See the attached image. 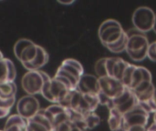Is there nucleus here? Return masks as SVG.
Segmentation results:
<instances>
[{
    "instance_id": "obj_1",
    "label": "nucleus",
    "mask_w": 156,
    "mask_h": 131,
    "mask_svg": "<svg viewBox=\"0 0 156 131\" xmlns=\"http://www.w3.org/2000/svg\"><path fill=\"white\" fill-rule=\"evenodd\" d=\"M126 34L128 36L126 53L130 58L135 62H141L145 59L150 45L147 36L136 28L127 31Z\"/></svg>"
},
{
    "instance_id": "obj_2",
    "label": "nucleus",
    "mask_w": 156,
    "mask_h": 131,
    "mask_svg": "<svg viewBox=\"0 0 156 131\" xmlns=\"http://www.w3.org/2000/svg\"><path fill=\"white\" fill-rule=\"evenodd\" d=\"M51 78L44 71L32 70L27 71L21 79V86L23 90L30 96L41 94L42 88L47 81Z\"/></svg>"
},
{
    "instance_id": "obj_3",
    "label": "nucleus",
    "mask_w": 156,
    "mask_h": 131,
    "mask_svg": "<svg viewBox=\"0 0 156 131\" xmlns=\"http://www.w3.org/2000/svg\"><path fill=\"white\" fill-rule=\"evenodd\" d=\"M71 90L56 77L47 81L42 88L41 95L48 101L60 105Z\"/></svg>"
},
{
    "instance_id": "obj_4",
    "label": "nucleus",
    "mask_w": 156,
    "mask_h": 131,
    "mask_svg": "<svg viewBox=\"0 0 156 131\" xmlns=\"http://www.w3.org/2000/svg\"><path fill=\"white\" fill-rule=\"evenodd\" d=\"M155 13L148 6L138 7L133 15V24L134 28L145 34L154 28Z\"/></svg>"
},
{
    "instance_id": "obj_5",
    "label": "nucleus",
    "mask_w": 156,
    "mask_h": 131,
    "mask_svg": "<svg viewBox=\"0 0 156 131\" xmlns=\"http://www.w3.org/2000/svg\"><path fill=\"white\" fill-rule=\"evenodd\" d=\"M37 48L38 45L35 44L33 41L27 38H21L17 40L14 46V54L25 67L35 59Z\"/></svg>"
},
{
    "instance_id": "obj_6",
    "label": "nucleus",
    "mask_w": 156,
    "mask_h": 131,
    "mask_svg": "<svg viewBox=\"0 0 156 131\" xmlns=\"http://www.w3.org/2000/svg\"><path fill=\"white\" fill-rule=\"evenodd\" d=\"M16 110L17 114L27 121L39 112L40 104L35 96L26 95L17 101Z\"/></svg>"
},
{
    "instance_id": "obj_7",
    "label": "nucleus",
    "mask_w": 156,
    "mask_h": 131,
    "mask_svg": "<svg viewBox=\"0 0 156 131\" xmlns=\"http://www.w3.org/2000/svg\"><path fill=\"white\" fill-rule=\"evenodd\" d=\"M150 113L147 112L142 105L138 103L130 112L123 115L122 127L128 129L133 126H144L146 127L148 124Z\"/></svg>"
},
{
    "instance_id": "obj_8",
    "label": "nucleus",
    "mask_w": 156,
    "mask_h": 131,
    "mask_svg": "<svg viewBox=\"0 0 156 131\" xmlns=\"http://www.w3.org/2000/svg\"><path fill=\"white\" fill-rule=\"evenodd\" d=\"M99 83L101 93H102L105 97L112 100L119 97L126 88L122 81L112 77L99 78Z\"/></svg>"
},
{
    "instance_id": "obj_9",
    "label": "nucleus",
    "mask_w": 156,
    "mask_h": 131,
    "mask_svg": "<svg viewBox=\"0 0 156 131\" xmlns=\"http://www.w3.org/2000/svg\"><path fill=\"white\" fill-rule=\"evenodd\" d=\"M43 112L51 122L54 129L60 124L69 121V109L64 108L61 105H58V104L51 105L48 107L47 109H43Z\"/></svg>"
},
{
    "instance_id": "obj_10",
    "label": "nucleus",
    "mask_w": 156,
    "mask_h": 131,
    "mask_svg": "<svg viewBox=\"0 0 156 131\" xmlns=\"http://www.w3.org/2000/svg\"><path fill=\"white\" fill-rule=\"evenodd\" d=\"M77 90L81 94H95L99 95L101 92L99 78L93 75L84 74L77 86Z\"/></svg>"
},
{
    "instance_id": "obj_11",
    "label": "nucleus",
    "mask_w": 156,
    "mask_h": 131,
    "mask_svg": "<svg viewBox=\"0 0 156 131\" xmlns=\"http://www.w3.org/2000/svg\"><path fill=\"white\" fill-rule=\"evenodd\" d=\"M27 131H53L54 128L43 112L40 109L39 112L31 119L27 120Z\"/></svg>"
},
{
    "instance_id": "obj_12",
    "label": "nucleus",
    "mask_w": 156,
    "mask_h": 131,
    "mask_svg": "<svg viewBox=\"0 0 156 131\" xmlns=\"http://www.w3.org/2000/svg\"><path fill=\"white\" fill-rule=\"evenodd\" d=\"M124 30L122 26H112L110 28L105 29L103 32L98 34L101 42L104 47L114 44L117 42L124 34Z\"/></svg>"
},
{
    "instance_id": "obj_13",
    "label": "nucleus",
    "mask_w": 156,
    "mask_h": 131,
    "mask_svg": "<svg viewBox=\"0 0 156 131\" xmlns=\"http://www.w3.org/2000/svg\"><path fill=\"white\" fill-rule=\"evenodd\" d=\"M16 70L14 63L9 58L0 60V84L8 81H15Z\"/></svg>"
},
{
    "instance_id": "obj_14",
    "label": "nucleus",
    "mask_w": 156,
    "mask_h": 131,
    "mask_svg": "<svg viewBox=\"0 0 156 131\" xmlns=\"http://www.w3.org/2000/svg\"><path fill=\"white\" fill-rule=\"evenodd\" d=\"M60 68L67 71L68 73L71 74L73 77H75L77 79H80V78L85 74L83 66L76 59L73 58H67L65 59L61 65L59 66Z\"/></svg>"
},
{
    "instance_id": "obj_15",
    "label": "nucleus",
    "mask_w": 156,
    "mask_h": 131,
    "mask_svg": "<svg viewBox=\"0 0 156 131\" xmlns=\"http://www.w3.org/2000/svg\"><path fill=\"white\" fill-rule=\"evenodd\" d=\"M3 131H27V122L18 114L7 118Z\"/></svg>"
},
{
    "instance_id": "obj_16",
    "label": "nucleus",
    "mask_w": 156,
    "mask_h": 131,
    "mask_svg": "<svg viewBox=\"0 0 156 131\" xmlns=\"http://www.w3.org/2000/svg\"><path fill=\"white\" fill-rule=\"evenodd\" d=\"M48 53L46 51L45 48H43L41 46H38L37 48V53L35 57V59L30 63L25 66L24 67L27 69V71H32V70H39L41 67H43L48 62Z\"/></svg>"
},
{
    "instance_id": "obj_17",
    "label": "nucleus",
    "mask_w": 156,
    "mask_h": 131,
    "mask_svg": "<svg viewBox=\"0 0 156 131\" xmlns=\"http://www.w3.org/2000/svg\"><path fill=\"white\" fill-rule=\"evenodd\" d=\"M123 122V115L121 114L115 108L110 109L108 124L110 129L112 131H117L122 126Z\"/></svg>"
},
{
    "instance_id": "obj_18",
    "label": "nucleus",
    "mask_w": 156,
    "mask_h": 131,
    "mask_svg": "<svg viewBox=\"0 0 156 131\" xmlns=\"http://www.w3.org/2000/svg\"><path fill=\"white\" fill-rule=\"evenodd\" d=\"M17 91L16 85L15 81H8L0 84V98L10 99L16 98Z\"/></svg>"
},
{
    "instance_id": "obj_19",
    "label": "nucleus",
    "mask_w": 156,
    "mask_h": 131,
    "mask_svg": "<svg viewBox=\"0 0 156 131\" xmlns=\"http://www.w3.org/2000/svg\"><path fill=\"white\" fill-rule=\"evenodd\" d=\"M127 41H128V36L126 34V31L122 35V36L114 44L106 46L105 47L109 49L112 53H121L123 51H126V47H127Z\"/></svg>"
},
{
    "instance_id": "obj_20",
    "label": "nucleus",
    "mask_w": 156,
    "mask_h": 131,
    "mask_svg": "<svg viewBox=\"0 0 156 131\" xmlns=\"http://www.w3.org/2000/svg\"><path fill=\"white\" fill-rule=\"evenodd\" d=\"M128 64H129L128 62H126L123 59L118 57L117 62H116L115 67H114V70H113V78L120 80V81H122L123 73H124Z\"/></svg>"
},
{
    "instance_id": "obj_21",
    "label": "nucleus",
    "mask_w": 156,
    "mask_h": 131,
    "mask_svg": "<svg viewBox=\"0 0 156 131\" xmlns=\"http://www.w3.org/2000/svg\"><path fill=\"white\" fill-rule=\"evenodd\" d=\"M138 99H137V98L135 97V95L133 94V97L128 100V101H126L125 103H123L122 105H121V106H119V107H117V108H115L121 114H122V115H125L126 113H128V112H130L135 106H137L138 105Z\"/></svg>"
},
{
    "instance_id": "obj_22",
    "label": "nucleus",
    "mask_w": 156,
    "mask_h": 131,
    "mask_svg": "<svg viewBox=\"0 0 156 131\" xmlns=\"http://www.w3.org/2000/svg\"><path fill=\"white\" fill-rule=\"evenodd\" d=\"M83 120H84V123L86 125L87 129H94L101 122L100 117L97 114H95L94 112H91V113H89V114L85 115L83 117Z\"/></svg>"
},
{
    "instance_id": "obj_23",
    "label": "nucleus",
    "mask_w": 156,
    "mask_h": 131,
    "mask_svg": "<svg viewBox=\"0 0 156 131\" xmlns=\"http://www.w3.org/2000/svg\"><path fill=\"white\" fill-rule=\"evenodd\" d=\"M133 93L130 88H125V90L116 98L112 99V108H117L121 105H122L123 103H125L126 101H128L132 97H133Z\"/></svg>"
},
{
    "instance_id": "obj_24",
    "label": "nucleus",
    "mask_w": 156,
    "mask_h": 131,
    "mask_svg": "<svg viewBox=\"0 0 156 131\" xmlns=\"http://www.w3.org/2000/svg\"><path fill=\"white\" fill-rule=\"evenodd\" d=\"M135 69H136V66L132 65V64L129 63L126 69H125V71H124V73H123V76H122V83L127 88H130L131 81H132V78H133V72H134Z\"/></svg>"
},
{
    "instance_id": "obj_25",
    "label": "nucleus",
    "mask_w": 156,
    "mask_h": 131,
    "mask_svg": "<svg viewBox=\"0 0 156 131\" xmlns=\"http://www.w3.org/2000/svg\"><path fill=\"white\" fill-rule=\"evenodd\" d=\"M105 62H106V58H101L95 64L94 70H95V73L98 76V78H101L108 77L107 70H106V66H105Z\"/></svg>"
},
{
    "instance_id": "obj_26",
    "label": "nucleus",
    "mask_w": 156,
    "mask_h": 131,
    "mask_svg": "<svg viewBox=\"0 0 156 131\" xmlns=\"http://www.w3.org/2000/svg\"><path fill=\"white\" fill-rule=\"evenodd\" d=\"M144 80V77H143V74H142V70H141V67H136V69L134 70L133 72V78H132V81H131V85H130V89L131 90H133L138 85H140Z\"/></svg>"
},
{
    "instance_id": "obj_27",
    "label": "nucleus",
    "mask_w": 156,
    "mask_h": 131,
    "mask_svg": "<svg viewBox=\"0 0 156 131\" xmlns=\"http://www.w3.org/2000/svg\"><path fill=\"white\" fill-rule=\"evenodd\" d=\"M152 86H154L153 82L151 81H143L140 85H138L133 91V93L135 95V96H138L140 94H143L144 92H145L146 90H148Z\"/></svg>"
},
{
    "instance_id": "obj_28",
    "label": "nucleus",
    "mask_w": 156,
    "mask_h": 131,
    "mask_svg": "<svg viewBox=\"0 0 156 131\" xmlns=\"http://www.w3.org/2000/svg\"><path fill=\"white\" fill-rule=\"evenodd\" d=\"M112 26H122V25L120 24V22H118L115 19H107L105 21H103L101 23V25L100 26L99 30H98V34H100V33L103 32L105 29L112 27Z\"/></svg>"
},
{
    "instance_id": "obj_29",
    "label": "nucleus",
    "mask_w": 156,
    "mask_h": 131,
    "mask_svg": "<svg viewBox=\"0 0 156 131\" xmlns=\"http://www.w3.org/2000/svg\"><path fill=\"white\" fill-rule=\"evenodd\" d=\"M117 59H118V57H108V58H106L105 66H106L108 77L113 78V70H114V67H115V64L117 62Z\"/></svg>"
},
{
    "instance_id": "obj_30",
    "label": "nucleus",
    "mask_w": 156,
    "mask_h": 131,
    "mask_svg": "<svg viewBox=\"0 0 156 131\" xmlns=\"http://www.w3.org/2000/svg\"><path fill=\"white\" fill-rule=\"evenodd\" d=\"M16 103V98H10V99H2L0 98V109L5 110H10L14 107Z\"/></svg>"
},
{
    "instance_id": "obj_31",
    "label": "nucleus",
    "mask_w": 156,
    "mask_h": 131,
    "mask_svg": "<svg viewBox=\"0 0 156 131\" xmlns=\"http://www.w3.org/2000/svg\"><path fill=\"white\" fill-rule=\"evenodd\" d=\"M147 57H149L151 60L156 62V47L154 42L149 45V48H148V52H147Z\"/></svg>"
},
{
    "instance_id": "obj_32",
    "label": "nucleus",
    "mask_w": 156,
    "mask_h": 131,
    "mask_svg": "<svg viewBox=\"0 0 156 131\" xmlns=\"http://www.w3.org/2000/svg\"><path fill=\"white\" fill-rule=\"evenodd\" d=\"M72 127H73V124L70 121H67L58 126L53 131H71Z\"/></svg>"
},
{
    "instance_id": "obj_33",
    "label": "nucleus",
    "mask_w": 156,
    "mask_h": 131,
    "mask_svg": "<svg viewBox=\"0 0 156 131\" xmlns=\"http://www.w3.org/2000/svg\"><path fill=\"white\" fill-rule=\"evenodd\" d=\"M128 131H146V127H144V126H133V127H131L129 128Z\"/></svg>"
},
{
    "instance_id": "obj_34",
    "label": "nucleus",
    "mask_w": 156,
    "mask_h": 131,
    "mask_svg": "<svg viewBox=\"0 0 156 131\" xmlns=\"http://www.w3.org/2000/svg\"><path fill=\"white\" fill-rule=\"evenodd\" d=\"M10 113V110H5V109H0V119H4L5 117H7Z\"/></svg>"
},
{
    "instance_id": "obj_35",
    "label": "nucleus",
    "mask_w": 156,
    "mask_h": 131,
    "mask_svg": "<svg viewBox=\"0 0 156 131\" xmlns=\"http://www.w3.org/2000/svg\"><path fill=\"white\" fill-rule=\"evenodd\" d=\"M59 4H61V5H71V4H73L74 3V1L73 0H71V1H58Z\"/></svg>"
},
{
    "instance_id": "obj_36",
    "label": "nucleus",
    "mask_w": 156,
    "mask_h": 131,
    "mask_svg": "<svg viewBox=\"0 0 156 131\" xmlns=\"http://www.w3.org/2000/svg\"><path fill=\"white\" fill-rule=\"evenodd\" d=\"M146 131H156V123H153L147 129H146Z\"/></svg>"
},
{
    "instance_id": "obj_37",
    "label": "nucleus",
    "mask_w": 156,
    "mask_h": 131,
    "mask_svg": "<svg viewBox=\"0 0 156 131\" xmlns=\"http://www.w3.org/2000/svg\"><path fill=\"white\" fill-rule=\"evenodd\" d=\"M71 131H83V130H81L80 128H78V127H76L74 124H73V127H72V129H71Z\"/></svg>"
},
{
    "instance_id": "obj_38",
    "label": "nucleus",
    "mask_w": 156,
    "mask_h": 131,
    "mask_svg": "<svg viewBox=\"0 0 156 131\" xmlns=\"http://www.w3.org/2000/svg\"><path fill=\"white\" fill-rule=\"evenodd\" d=\"M153 30L155 32V34H156V14H155V20H154V28H153Z\"/></svg>"
},
{
    "instance_id": "obj_39",
    "label": "nucleus",
    "mask_w": 156,
    "mask_h": 131,
    "mask_svg": "<svg viewBox=\"0 0 156 131\" xmlns=\"http://www.w3.org/2000/svg\"><path fill=\"white\" fill-rule=\"evenodd\" d=\"M117 131H128V130H127L126 129H124V128L122 126V127H121V128H120V129H118Z\"/></svg>"
},
{
    "instance_id": "obj_40",
    "label": "nucleus",
    "mask_w": 156,
    "mask_h": 131,
    "mask_svg": "<svg viewBox=\"0 0 156 131\" xmlns=\"http://www.w3.org/2000/svg\"><path fill=\"white\" fill-rule=\"evenodd\" d=\"M5 57H4V55H3V53L0 51V60H2V59H4Z\"/></svg>"
},
{
    "instance_id": "obj_41",
    "label": "nucleus",
    "mask_w": 156,
    "mask_h": 131,
    "mask_svg": "<svg viewBox=\"0 0 156 131\" xmlns=\"http://www.w3.org/2000/svg\"><path fill=\"white\" fill-rule=\"evenodd\" d=\"M154 122L156 123V113H154Z\"/></svg>"
},
{
    "instance_id": "obj_42",
    "label": "nucleus",
    "mask_w": 156,
    "mask_h": 131,
    "mask_svg": "<svg viewBox=\"0 0 156 131\" xmlns=\"http://www.w3.org/2000/svg\"><path fill=\"white\" fill-rule=\"evenodd\" d=\"M154 43H155V47H156V41H155V42H154Z\"/></svg>"
}]
</instances>
